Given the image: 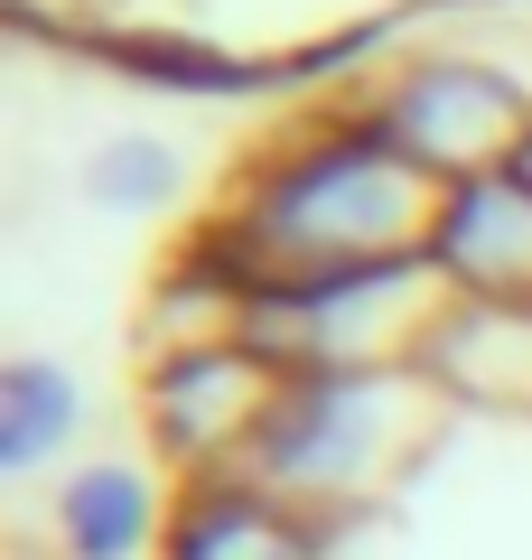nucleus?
I'll use <instances>...</instances> for the list:
<instances>
[{
    "mask_svg": "<svg viewBox=\"0 0 532 560\" xmlns=\"http://www.w3.org/2000/svg\"><path fill=\"white\" fill-rule=\"evenodd\" d=\"M449 420L458 411L430 393L420 364H402V374H299L280 393L243 486H262L271 504H290L317 533L346 541L374 504H393L439 458Z\"/></svg>",
    "mask_w": 532,
    "mask_h": 560,
    "instance_id": "2",
    "label": "nucleus"
},
{
    "mask_svg": "<svg viewBox=\"0 0 532 560\" xmlns=\"http://www.w3.org/2000/svg\"><path fill=\"white\" fill-rule=\"evenodd\" d=\"M280 374L253 337H216V346H169V355H140V383H131V411H140V448L159 458L169 486H216V477H243L271 430Z\"/></svg>",
    "mask_w": 532,
    "mask_h": 560,
    "instance_id": "5",
    "label": "nucleus"
},
{
    "mask_svg": "<svg viewBox=\"0 0 532 560\" xmlns=\"http://www.w3.org/2000/svg\"><path fill=\"white\" fill-rule=\"evenodd\" d=\"M430 271L449 300H532V178L495 168L439 197L430 224Z\"/></svg>",
    "mask_w": 532,
    "mask_h": 560,
    "instance_id": "8",
    "label": "nucleus"
},
{
    "mask_svg": "<svg viewBox=\"0 0 532 560\" xmlns=\"http://www.w3.org/2000/svg\"><path fill=\"white\" fill-rule=\"evenodd\" d=\"M76 187H84L94 215H122V224L150 215L159 224V215H177V206L197 197V168H187V150H177L169 131H113V140L84 150Z\"/></svg>",
    "mask_w": 532,
    "mask_h": 560,
    "instance_id": "11",
    "label": "nucleus"
},
{
    "mask_svg": "<svg viewBox=\"0 0 532 560\" xmlns=\"http://www.w3.org/2000/svg\"><path fill=\"white\" fill-rule=\"evenodd\" d=\"M420 374L458 420H532V300H449Z\"/></svg>",
    "mask_w": 532,
    "mask_h": 560,
    "instance_id": "7",
    "label": "nucleus"
},
{
    "mask_svg": "<svg viewBox=\"0 0 532 560\" xmlns=\"http://www.w3.org/2000/svg\"><path fill=\"white\" fill-rule=\"evenodd\" d=\"M177 486L159 477L150 448H84L47 486V541L57 560H159Z\"/></svg>",
    "mask_w": 532,
    "mask_h": 560,
    "instance_id": "6",
    "label": "nucleus"
},
{
    "mask_svg": "<svg viewBox=\"0 0 532 560\" xmlns=\"http://www.w3.org/2000/svg\"><path fill=\"white\" fill-rule=\"evenodd\" d=\"M159 560H336V533H317L309 514L271 504L243 477H216V486H177Z\"/></svg>",
    "mask_w": 532,
    "mask_h": 560,
    "instance_id": "9",
    "label": "nucleus"
},
{
    "mask_svg": "<svg viewBox=\"0 0 532 560\" xmlns=\"http://www.w3.org/2000/svg\"><path fill=\"white\" fill-rule=\"evenodd\" d=\"M449 187L412 168L374 121L317 84L290 121L243 140L224 187L197 206L187 234L243 280V290H290V280L383 271V261H430V224Z\"/></svg>",
    "mask_w": 532,
    "mask_h": 560,
    "instance_id": "1",
    "label": "nucleus"
},
{
    "mask_svg": "<svg viewBox=\"0 0 532 560\" xmlns=\"http://www.w3.org/2000/svg\"><path fill=\"white\" fill-rule=\"evenodd\" d=\"M336 103L374 121L412 168H430L439 187H467V178H495V168L523 160L532 140V84H513L495 57L439 38L430 20H393L374 28L365 47H346V66L327 75Z\"/></svg>",
    "mask_w": 532,
    "mask_h": 560,
    "instance_id": "3",
    "label": "nucleus"
},
{
    "mask_svg": "<svg viewBox=\"0 0 532 560\" xmlns=\"http://www.w3.org/2000/svg\"><path fill=\"white\" fill-rule=\"evenodd\" d=\"M449 308V280L430 261H383V271H336V280H290L253 290L243 337L280 374H402L430 355V327Z\"/></svg>",
    "mask_w": 532,
    "mask_h": 560,
    "instance_id": "4",
    "label": "nucleus"
},
{
    "mask_svg": "<svg viewBox=\"0 0 532 560\" xmlns=\"http://www.w3.org/2000/svg\"><path fill=\"white\" fill-rule=\"evenodd\" d=\"M513 168H523V178H532V140H523V160H513Z\"/></svg>",
    "mask_w": 532,
    "mask_h": 560,
    "instance_id": "12",
    "label": "nucleus"
},
{
    "mask_svg": "<svg viewBox=\"0 0 532 560\" xmlns=\"http://www.w3.org/2000/svg\"><path fill=\"white\" fill-rule=\"evenodd\" d=\"M84 440H94V393L57 355H10L0 364V477H20V486L47 477L57 486L84 458Z\"/></svg>",
    "mask_w": 532,
    "mask_h": 560,
    "instance_id": "10",
    "label": "nucleus"
}]
</instances>
